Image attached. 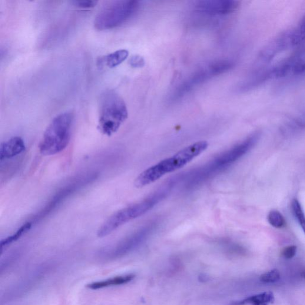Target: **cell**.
I'll list each match as a JSON object with an SVG mask.
<instances>
[{
	"label": "cell",
	"mask_w": 305,
	"mask_h": 305,
	"mask_svg": "<svg viewBox=\"0 0 305 305\" xmlns=\"http://www.w3.org/2000/svg\"><path fill=\"white\" fill-rule=\"evenodd\" d=\"M129 64L132 68H140L143 67L145 65V61L141 56L135 55L132 56L129 59Z\"/></svg>",
	"instance_id": "cell-20"
},
{
	"label": "cell",
	"mask_w": 305,
	"mask_h": 305,
	"mask_svg": "<svg viewBox=\"0 0 305 305\" xmlns=\"http://www.w3.org/2000/svg\"><path fill=\"white\" fill-rule=\"evenodd\" d=\"M135 278V275L128 274L125 276H118L104 281L94 282L87 285V287L92 290L100 289V288L111 286H119L129 283Z\"/></svg>",
	"instance_id": "cell-12"
},
{
	"label": "cell",
	"mask_w": 305,
	"mask_h": 305,
	"mask_svg": "<svg viewBox=\"0 0 305 305\" xmlns=\"http://www.w3.org/2000/svg\"><path fill=\"white\" fill-rule=\"evenodd\" d=\"M32 223H31V222H28V223L23 225L21 228H19L18 230L16 231L14 234L2 240L1 241L2 249L3 250V248L13 243V242L18 240L20 238L22 237V235H24L30 230V229L32 227Z\"/></svg>",
	"instance_id": "cell-16"
},
{
	"label": "cell",
	"mask_w": 305,
	"mask_h": 305,
	"mask_svg": "<svg viewBox=\"0 0 305 305\" xmlns=\"http://www.w3.org/2000/svg\"><path fill=\"white\" fill-rule=\"evenodd\" d=\"M156 226H157V224L155 223H152L142 228L141 230L138 231L137 233L132 235L127 240H126L123 243L121 244V246H119L117 248L114 254L119 255L124 253L125 251H128L129 248L134 246L139 242L144 239L145 237H146L148 235L150 234Z\"/></svg>",
	"instance_id": "cell-11"
},
{
	"label": "cell",
	"mask_w": 305,
	"mask_h": 305,
	"mask_svg": "<svg viewBox=\"0 0 305 305\" xmlns=\"http://www.w3.org/2000/svg\"><path fill=\"white\" fill-rule=\"evenodd\" d=\"M128 116L127 105L117 92L109 90L104 92L99 105L98 129L101 133L107 136L116 133Z\"/></svg>",
	"instance_id": "cell-3"
},
{
	"label": "cell",
	"mask_w": 305,
	"mask_h": 305,
	"mask_svg": "<svg viewBox=\"0 0 305 305\" xmlns=\"http://www.w3.org/2000/svg\"><path fill=\"white\" fill-rule=\"evenodd\" d=\"M168 188L161 189L145 199L115 212L98 228L97 236L101 238L107 236L122 225L147 213L167 196L170 190Z\"/></svg>",
	"instance_id": "cell-4"
},
{
	"label": "cell",
	"mask_w": 305,
	"mask_h": 305,
	"mask_svg": "<svg viewBox=\"0 0 305 305\" xmlns=\"http://www.w3.org/2000/svg\"><path fill=\"white\" fill-rule=\"evenodd\" d=\"M233 66V62L222 60V61L212 62L204 66L199 70L195 72L187 81L181 85L180 89H178V95L180 96L186 93L195 86L201 84L202 82L213 76L226 72L230 70Z\"/></svg>",
	"instance_id": "cell-7"
},
{
	"label": "cell",
	"mask_w": 305,
	"mask_h": 305,
	"mask_svg": "<svg viewBox=\"0 0 305 305\" xmlns=\"http://www.w3.org/2000/svg\"><path fill=\"white\" fill-rule=\"evenodd\" d=\"M301 276H302V277L304 278L305 279V271L303 272V273H301Z\"/></svg>",
	"instance_id": "cell-23"
},
{
	"label": "cell",
	"mask_w": 305,
	"mask_h": 305,
	"mask_svg": "<svg viewBox=\"0 0 305 305\" xmlns=\"http://www.w3.org/2000/svg\"><path fill=\"white\" fill-rule=\"evenodd\" d=\"M305 41V13L296 29L291 32V44L298 46Z\"/></svg>",
	"instance_id": "cell-15"
},
{
	"label": "cell",
	"mask_w": 305,
	"mask_h": 305,
	"mask_svg": "<svg viewBox=\"0 0 305 305\" xmlns=\"http://www.w3.org/2000/svg\"><path fill=\"white\" fill-rule=\"evenodd\" d=\"M24 141L19 137H15L2 142L0 145V160L14 158L25 150Z\"/></svg>",
	"instance_id": "cell-10"
},
{
	"label": "cell",
	"mask_w": 305,
	"mask_h": 305,
	"mask_svg": "<svg viewBox=\"0 0 305 305\" xmlns=\"http://www.w3.org/2000/svg\"><path fill=\"white\" fill-rule=\"evenodd\" d=\"M291 208H292L295 217L305 234V215L299 201L296 198H294L291 202Z\"/></svg>",
	"instance_id": "cell-17"
},
{
	"label": "cell",
	"mask_w": 305,
	"mask_h": 305,
	"mask_svg": "<svg viewBox=\"0 0 305 305\" xmlns=\"http://www.w3.org/2000/svg\"><path fill=\"white\" fill-rule=\"evenodd\" d=\"M140 8L137 1H117L104 7L95 19L94 27L104 31L118 27L131 18Z\"/></svg>",
	"instance_id": "cell-6"
},
{
	"label": "cell",
	"mask_w": 305,
	"mask_h": 305,
	"mask_svg": "<svg viewBox=\"0 0 305 305\" xmlns=\"http://www.w3.org/2000/svg\"><path fill=\"white\" fill-rule=\"evenodd\" d=\"M239 2L233 0H207L196 2L195 11L207 15H224L236 11Z\"/></svg>",
	"instance_id": "cell-8"
},
{
	"label": "cell",
	"mask_w": 305,
	"mask_h": 305,
	"mask_svg": "<svg viewBox=\"0 0 305 305\" xmlns=\"http://www.w3.org/2000/svg\"><path fill=\"white\" fill-rule=\"evenodd\" d=\"M208 147V141H200L182 148L172 157L164 159L141 172L135 179V186L138 188L147 186L165 175L180 170L203 154Z\"/></svg>",
	"instance_id": "cell-1"
},
{
	"label": "cell",
	"mask_w": 305,
	"mask_h": 305,
	"mask_svg": "<svg viewBox=\"0 0 305 305\" xmlns=\"http://www.w3.org/2000/svg\"><path fill=\"white\" fill-rule=\"evenodd\" d=\"M98 2L95 1H75L74 5L80 8L88 9L94 8Z\"/></svg>",
	"instance_id": "cell-22"
},
{
	"label": "cell",
	"mask_w": 305,
	"mask_h": 305,
	"mask_svg": "<svg viewBox=\"0 0 305 305\" xmlns=\"http://www.w3.org/2000/svg\"><path fill=\"white\" fill-rule=\"evenodd\" d=\"M291 32L284 33L268 43L259 55V62L261 64L269 63L277 55L285 50L288 45H291Z\"/></svg>",
	"instance_id": "cell-9"
},
{
	"label": "cell",
	"mask_w": 305,
	"mask_h": 305,
	"mask_svg": "<svg viewBox=\"0 0 305 305\" xmlns=\"http://www.w3.org/2000/svg\"><path fill=\"white\" fill-rule=\"evenodd\" d=\"M280 279V273L277 269L272 270L268 273H265L260 277L262 282L265 283H276Z\"/></svg>",
	"instance_id": "cell-19"
},
{
	"label": "cell",
	"mask_w": 305,
	"mask_h": 305,
	"mask_svg": "<svg viewBox=\"0 0 305 305\" xmlns=\"http://www.w3.org/2000/svg\"><path fill=\"white\" fill-rule=\"evenodd\" d=\"M274 295L271 291H265L264 293L248 297L241 301H237L232 305H269L274 303Z\"/></svg>",
	"instance_id": "cell-13"
},
{
	"label": "cell",
	"mask_w": 305,
	"mask_h": 305,
	"mask_svg": "<svg viewBox=\"0 0 305 305\" xmlns=\"http://www.w3.org/2000/svg\"><path fill=\"white\" fill-rule=\"evenodd\" d=\"M297 247L296 246H289L285 247L282 251V256L287 260H290L294 257L296 254Z\"/></svg>",
	"instance_id": "cell-21"
},
{
	"label": "cell",
	"mask_w": 305,
	"mask_h": 305,
	"mask_svg": "<svg viewBox=\"0 0 305 305\" xmlns=\"http://www.w3.org/2000/svg\"><path fill=\"white\" fill-rule=\"evenodd\" d=\"M268 221L272 226L277 228H283L286 225V221L280 213L277 211H272L268 215Z\"/></svg>",
	"instance_id": "cell-18"
},
{
	"label": "cell",
	"mask_w": 305,
	"mask_h": 305,
	"mask_svg": "<svg viewBox=\"0 0 305 305\" xmlns=\"http://www.w3.org/2000/svg\"><path fill=\"white\" fill-rule=\"evenodd\" d=\"M260 137V135L258 132L251 135L243 142L235 145L230 150L225 151L213 159L210 163L198 169L195 171V174L187 175L186 176L190 177L191 178L187 180L186 186L187 187L197 186L202 182L208 180L209 178L230 167L249 151L257 144Z\"/></svg>",
	"instance_id": "cell-2"
},
{
	"label": "cell",
	"mask_w": 305,
	"mask_h": 305,
	"mask_svg": "<svg viewBox=\"0 0 305 305\" xmlns=\"http://www.w3.org/2000/svg\"><path fill=\"white\" fill-rule=\"evenodd\" d=\"M73 120L74 116L71 112L62 113L53 119L39 145L42 155L58 154L67 147L71 140Z\"/></svg>",
	"instance_id": "cell-5"
},
{
	"label": "cell",
	"mask_w": 305,
	"mask_h": 305,
	"mask_svg": "<svg viewBox=\"0 0 305 305\" xmlns=\"http://www.w3.org/2000/svg\"><path fill=\"white\" fill-rule=\"evenodd\" d=\"M128 56L129 52L127 49H119L101 58L100 64H105L109 68H114L123 63Z\"/></svg>",
	"instance_id": "cell-14"
}]
</instances>
